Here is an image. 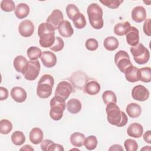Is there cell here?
<instances>
[{"instance_id":"74e56055","label":"cell","mask_w":151,"mask_h":151,"mask_svg":"<svg viewBox=\"0 0 151 151\" xmlns=\"http://www.w3.org/2000/svg\"><path fill=\"white\" fill-rule=\"evenodd\" d=\"M66 14L70 19H73L74 17L80 12L78 8L74 4H68L66 7Z\"/></svg>"},{"instance_id":"f1b7e54d","label":"cell","mask_w":151,"mask_h":151,"mask_svg":"<svg viewBox=\"0 0 151 151\" xmlns=\"http://www.w3.org/2000/svg\"><path fill=\"white\" fill-rule=\"evenodd\" d=\"M139 80L145 82L149 83L151 81V68L149 67H145L139 68Z\"/></svg>"},{"instance_id":"3957f363","label":"cell","mask_w":151,"mask_h":151,"mask_svg":"<svg viewBox=\"0 0 151 151\" xmlns=\"http://www.w3.org/2000/svg\"><path fill=\"white\" fill-rule=\"evenodd\" d=\"M87 12L91 26L96 29L102 28L104 24L102 8L97 4L92 3L88 5Z\"/></svg>"},{"instance_id":"60d3db41","label":"cell","mask_w":151,"mask_h":151,"mask_svg":"<svg viewBox=\"0 0 151 151\" xmlns=\"http://www.w3.org/2000/svg\"><path fill=\"white\" fill-rule=\"evenodd\" d=\"M85 46L86 48L91 51L96 50L99 47V42L94 38L87 39L85 43Z\"/></svg>"},{"instance_id":"52a82bcc","label":"cell","mask_w":151,"mask_h":151,"mask_svg":"<svg viewBox=\"0 0 151 151\" xmlns=\"http://www.w3.org/2000/svg\"><path fill=\"white\" fill-rule=\"evenodd\" d=\"M114 63L123 73H124L127 68L133 66L128 53L124 50H120L115 54Z\"/></svg>"},{"instance_id":"4fadbf2b","label":"cell","mask_w":151,"mask_h":151,"mask_svg":"<svg viewBox=\"0 0 151 151\" xmlns=\"http://www.w3.org/2000/svg\"><path fill=\"white\" fill-rule=\"evenodd\" d=\"M40 58L43 65L47 68L53 67L57 63L55 54L50 51H43Z\"/></svg>"},{"instance_id":"4dcf8cb0","label":"cell","mask_w":151,"mask_h":151,"mask_svg":"<svg viewBox=\"0 0 151 151\" xmlns=\"http://www.w3.org/2000/svg\"><path fill=\"white\" fill-rule=\"evenodd\" d=\"M27 54L30 60H37L39 58H41L42 51L38 47L32 46L27 50Z\"/></svg>"},{"instance_id":"9c48e42d","label":"cell","mask_w":151,"mask_h":151,"mask_svg":"<svg viewBox=\"0 0 151 151\" xmlns=\"http://www.w3.org/2000/svg\"><path fill=\"white\" fill-rule=\"evenodd\" d=\"M73 90L72 84L67 81H62L60 82L55 89V96H58L65 100L67 99L70 94L72 93Z\"/></svg>"},{"instance_id":"7a4b0ae2","label":"cell","mask_w":151,"mask_h":151,"mask_svg":"<svg viewBox=\"0 0 151 151\" xmlns=\"http://www.w3.org/2000/svg\"><path fill=\"white\" fill-rule=\"evenodd\" d=\"M39 42L44 48H50L55 42V29L47 22L41 23L38 28Z\"/></svg>"},{"instance_id":"8d00e7d4","label":"cell","mask_w":151,"mask_h":151,"mask_svg":"<svg viewBox=\"0 0 151 151\" xmlns=\"http://www.w3.org/2000/svg\"><path fill=\"white\" fill-rule=\"evenodd\" d=\"M64 46V42L63 40L60 37H56L54 43L50 48V49L52 51L58 52L60 51H61L63 49Z\"/></svg>"},{"instance_id":"d6a6232c","label":"cell","mask_w":151,"mask_h":151,"mask_svg":"<svg viewBox=\"0 0 151 151\" xmlns=\"http://www.w3.org/2000/svg\"><path fill=\"white\" fill-rule=\"evenodd\" d=\"M102 99L105 104H108L110 103H117V97L116 94L111 90H106L102 94Z\"/></svg>"},{"instance_id":"7dc6e473","label":"cell","mask_w":151,"mask_h":151,"mask_svg":"<svg viewBox=\"0 0 151 151\" xmlns=\"http://www.w3.org/2000/svg\"><path fill=\"white\" fill-rule=\"evenodd\" d=\"M109 150H122L123 151V148L120 145H113L109 149Z\"/></svg>"},{"instance_id":"7c38bea8","label":"cell","mask_w":151,"mask_h":151,"mask_svg":"<svg viewBox=\"0 0 151 151\" xmlns=\"http://www.w3.org/2000/svg\"><path fill=\"white\" fill-rule=\"evenodd\" d=\"M18 32L24 37L31 36L34 32V25L28 19H25L21 22L18 26Z\"/></svg>"},{"instance_id":"cb8c5ba5","label":"cell","mask_w":151,"mask_h":151,"mask_svg":"<svg viewBox=\"0 0 151 151\" xmlns=\"http://www.w3.org/2000/svg\"><path fill=\"white\" fill-rule=\"evenodd\" d=\"M67 110L71 114H77L81 110L82 105L80 101L76 99L68 100L66 104Z\"/></svg>"},{"instance_id":"b9f144b4","label":"cell","mask_w":151,"mask_h":151,"mask_svg":"<svg viewBox=\"0 0 151 151\" xmlns=\"http://www.w3.org/2000/svg\"><path fill=\"white\" fill-rule=\"evenodd\" d=\"M150 28V19L149 18L145 21L143 26V29L144 33L147 36H149V37H150L151 35Z\"/></svg>"},{"instance_id":"e0dca14e","label":"cell","mask_w":151,"mask_h":151,"mask_svg":"<svg viewBox=\"0 0 151 151\" xmlns=\"http://www.w3.org/2000/svg\"><path fill=\"white\" fill-rule=\"evenodd\" d=\"M131 17L132 19L136 22H142L146 18V11L142 6H135L132 11Z\"/></svg>"},{"instance_id":"c3c4849f","label":"cell","mask_w":151,"mask_h":151,"mask_svg":"<svg viewBox=\"0 0 151 151\" xmlns=\"http://www.w3.org/2000/svg\"><path fill=\"white\" fill-rule=\"evenodd\" d=\"M20 150H34V149L29 145H26L22 147H21Z\"/></svg>"},{"instance_id":"44dd1931","label":"cell","mask_w":151,"mask_h":151,"mask_svg":"<svg viewBox=\"0 0 151 151\" xmlns=\"http://www.w3.org/2000/svg\"><path fill=\"white\" fill-rule=\"evenodd\" d=\"M100 84L95 81L91 80L86 83L84 86V91L91 96H94L97 94L100 91Z\"/></svg>"},{"instance_id":"4316f807","label":"cell","mask_w":151,"mask_h":151,"mask_svg":"<svg viewBox=\"0 0 151 151\" xmlns=\"http://www.w3.org/2000/svg\"><path fill=\"white\" fill-rule=\"evenodd\" d=\"M119 43L118 40L113 36L107 37L104 40L103 45L104 48L110 51L115 50L119 47Z\"/></svg>"},{"instance_id":"836d02e7","label":"cell","mask_w":151,"mask_h":151,"mask_svg":"<svg viewBox=\"0 0 151 151\" xmlns=\"http://www.w3.org/2000/svg\"><path fill=\"white\" fill-rule=\"evenodd\" d=\"M97 139L95 136L91 135L85 138L84 145L85 147L88 150H92L96 148L97 145Z\"/></svg>"},{"instance_id":"ba28073f","label":"cell","mask_w":151,"mask_h":151,"mask_svg":"<svg viewBox=\"0 0 151 151\" xmlns=\"http://www.w3.org/2000/svg\"><path fill=\"white\" fill-rule=\"evenodd\" d=\"M41 65L38 60H29L28 66L23 74L24 78L29 81L35 80L40 72Z\"/></svg>"},{"instance_id":"2e32d148","label":"cell","mask_w":151,"mask_h":151,"mask_svg":"<svg viewBox=\"0 0 151 151\" xmlns=\"http://www.w3.org/2000/svg\"><path fill=\"white\" fill-rule=\"evenodd\" d=\"M10 94L12 99L17 103H22L25 101L27 94L26 91L21 87H13L10 92Z\"/></svg>"},{"instance_id":"9a60e30c","label":"cell","mask_w":151,"mask_h":151,"mask_svg":"<svg viewBox=\"0 0 151 151\" xmlns=\"http://www.w3.org/2000/svg\"><path fill=\"white\" fill-rule=\"evenodd\" d=\"M28 63L29 61L25 57L22 55H18L14 58L13 65L17 72L24 74L28 66Z\"/></svg>"},{"instance_id":"d590c367","label":"cell","mask_w":151,"mask_h":151,"mask_svg":"<svg viewBox=\"0 0 151 151\" xmlns=\"http://www.w3.org/2000/svg\"><path fill=\"white\" fill-rule=\"evenodd\" d=\"M0 6L1 9L5 12H11L15 9V3L12 0H2Z\"/></svg>"},{"instance_id":"f6af8a7d","label":"cell","mask_w":151,"mask_h":151,"mask_svg":"<svg viewBox=\"0 0 151 151\" xmlns=\"http://www.w3.org/2000/svg\"><path fill=\"white\" fill-rule=\"evenodd\" d=\"M8 97V90L4 87H0V100H5Z\"/></svg>"},{"instance_id":"6da1fadb","label":"cell","mask_w":151,"mask_h":151,"mask_svg":"<svg viewBox=\"0 0 151 151\" xmlns=\"http://www.w3.org/2000/svg\"><path fill=\"white\" fill-rule=\"evenodd\" d=\"M107 120L109 123L117 127L124 126L128 121V118L124 112L121 111L116 103H110L106 108Z\"/></svg>"},{"instance_id":"ab89813d","label":"cell","mask_w":151,"mask_h":151,"mask_svg":"<svg viewBox=\"0 0 151 151\" xmlns=\"http://www.w3.org/2000/svg\"><path fill=\"white\" fill-rule=\"evenodd\" d=\"M123 2V1L119 0H104L100 1L102 4L111 9L118 8Z\"/></svg>"},{"instance_id":"d4e9b609","label":"cell","mask_w":151,"mask_h":151,"mask_svg":"<svg viewBox=\"0 0 151 151\" xmlns=\"http://www.w3.org/2000/svg\"><path fill=\"white\" fill-rule=\"evenodd\" d=\"M29 13V7L27 4L25 3L19 4L15 9V16L19 19H23L27 17Z\"/></svg>"},{"instance_id":"8992f818","label":"cell","mask_w":151,"mask_h":151,"mask_svg":"<svg viewBox=\"0 0 151 151\" xmlns=\"http://www.w3.org/2000/svg\"><path fill=\"white\" fill-rule=\"evenodd\" d=\"M130 50L133 56L134 60L138 64H146L150 58L149 50L142 43H139L135 46L131 47Z\"/></svg>"},{"instance_id":"7bdbcfd3","label":"cell","mask_w":151,"mask_h":151,"mask_svg":"<svg viewBox=\"0 0 151 151\" xmlns=\"http://www.w3.org/2000/svg\"><path fill=\"white\" fill-rule=\"evenodd\" d=\"M54 142L52 140H51L50 139H45L42 140V142L41 143V149L43 151H48V149L49 146L53 143Z\"/></svg>"},{"instance_id":"681fc988","label":"cell","mask_w":151,"mask_h":151,"mask_svg":"<svg viewBox=\"0 0 151 151\" xmlns=\"http://www.w3.org/2000/svg\"><path fill=\"white\" fill-rule=\"evenodd\" d=\"M71 150H79L78 149H76H76H75V148H74V149H72Z\"/></svg>"},{"instance_id":"d6986e66","label":"cell","mask_w":151,"mask_h":151,"mask_svg":"<svg viewBox=\"0 0 151 151\" xmlns=\"http://www.w3.org/2000/svg\"><path fill=\"white\" fill-rule=\"evenodd\" d=\"M143 132V127L142 124L138 123H133L130 124L127 129V134L134 138L142 137Z\"/></svg>"},{"instance_id":"7402d4cb","label":"cell","mask_w":151,"mask_h":151,"mask_svg":"<svg viewBox=\"0 0 151 151\" xmlns=\"http://www.w3.org/2000/svg\"><path fill=\"white\" fill-rule=\"evenodd\" d=\"M124 74L126 79L130 83H134L139 81V68L133 65L127 68L125 71Z\"/></svg>"},{"instance_id":"f35d334b","label":"cell","mask_w":151,"mask_h":151,"mask_svg":"<svg viewBox=\"0 0 151 151\" xmlns=\"http://www.w3.org/2000/svg\"><path fill=\"white\" fill-rule=\"evenodd\" d=\"M124 146L127 151H136L138 149L137 142L131 139H127L124 142Z\"/></svg>"},{"instance_id":"8fae6325","label":"cell","mask_w":151,"mask_h":151,"mask_svg":"<svg viewBox=\"0 0 151 151\" xmlns=\"http://www.w3.org/2000/svg\"><path fill=\"white\" fill-rule=\"evenodd\" d=\"M63 12L60 9H54L47 18L46 22L51 25L55 30L58 29L59 25L63 21Z\"/></svg>"},{"instance_id":"5bb4252c","label":"cell","mask_w":151,"mask_h":151,"mask_svg":"<svg viewBox=\"0 0 151 151\" xmlns=\"http://www.w3.org/2000/svg\"><path fill=\"white\" fill-rule=\"evenodd\" d=\"M126 41L130 45L135 46L139 43V31L134 27H132L129 28L126 34Z\"/></svg>"},{"instance_id":"5b68a950","label":"cell","mask_w":151,"mask_h":151,"mask_svg":"<svg viewBox=\"0 0 151 151\" xmlns=\"http://www.w3.org/2000/svg\"><path fill=\"white\" fill-rule=\"evenodd\" d=\"M51 109L50 110V116L55 121L60 120L63 116V112L65 109V101L63 98L58 96H54L50 102Z\"/></svg>"},{"instance_id":"484cf974","label":"cell","mask_w":151,"mask_h":151,"mask_svg":"<svg viewBox=\"0 0 151 151\" xmlns=\"http://www.w3.org/2000/svg\"><path fill=\"white\" fill-rule=\"evenodd\" d=\"M85 138L86 137L84 134L80 132H75L71 135L70 141L74 146L80 147L84 145Z\"/></svg>"},{"instance_id":"1f68e13d","label":"cell","mask_w":151,"mask_h":151,"mask_svg":"<svg viewBox=\"0 0 151 151\" xmlns=\"http://www.w3.org/2000/svg\"><path fill=\"white\" fill-rule=\"evenodd\" d=\"M74 27L77 29H82L86 25V20L84 15L79 12L72 19Z\"/></svg>"},{"instance_id":"277c9868","label":"cell","mask_w":151,"mask_h":151,"mask_svg":"<svg viewBox=\"0 0 151 151\" xmlns=\"http://www.w3.org/2000/svg\"><path fill=\"white\" fill-rule=\"evenodd\" d=\"M54 80L50 74L43 75L38 81L37 87V94L41 99L48 98L52 93Z\"/></svg>"},{"instance_id":"ee69618b","label":"cell","mask_w":151,"mask_h":151,"mask_svg":"<svg viewBox=\"0 0 151 151\" xmlns=\"http://www.w3.org/2000/svg\"><path fill=\"white\" fill-rule=\"evenodd\" d=\"M56 151V150H58V151H63L64 150V147H63L62 145H60V144H57V143H52L48 147V151Z\"/></svg>"},{"instance_id":"ffe728a7","label":"cell","mask_w":151,"mask_h":151,"mask_svg":"<svg viewBox=\"0 0 151 151\" xmlns=\"http://www.w3.org/2000/svg\"><path fill=\"white\" fill-rule=\"evenodd\" d=\"M44 134L42 130L38 127L33 128L29 132V139L30 142L34 144L38 145L42 142Z\"/></svg>"},{"instance_id":"603a6c76","label":"cell","mask_w":151,"mask_h":151,"mask_svg":"<svg viewBox=\"0 0 151 151\" xmlns=\"http://www.w3.org/2000/svg\"><path fill=\"white\" fill-rule=\"evenodd\" d=\"M126 113L132 118H137L140 116L142 113V109L140 105L135 103L129 104L126 109Z\"/></svg>"},{"instance_id":"e575fe53","label":"cell","mask_w":151,"mask_h":151,"mask_svg":"<svg viewBox=\"0 0 151 151\" xmlns=\"http://www.w3.org/2000/svg\"><path fill=\"white\" fill-rule=\"evenodd\" d=\"M12 129V123L7 119H2L0 121V133L2 134H8Z\"/></svg>"},{"instance_id":"f546056e","label":"cell","mask_w":151,"mask_h":151,"mask_svg":"<svg viewBox=\"0 0 151 151\" xmlns=\"http://www.w3.org/2000/svg\"><path fill=\"white\" fill-rule=\"evenodd\" d=\"M11 141L16 146H21L25 142V136L21 131H15L11 135Z\"/></svg>"},{"instance_id":"83f0119b","label":"cell","mask_w":151,"mask_h":151,"mask_svg":"<svg viewBox=\"0 0 151 151\" xmlns=\"http://www.w3.org/2000/svg\"><path fill=\"white\" fill-rule=\"evenodd\" d=\"M130 27V24L128 21L119 22L115 25L114 27V32L119 36L125 35L127 30Z\"/></svg>"},{"instance_id":"ac0fdd59","label":"cell","mask_w":151,"mask_h":151,"mask_svg":"<svg viewBox=\"0 0 151 151\" xmlns=\"http://www.w3.org/2000/svg\"><path fill=\"white\" fill-rule=\"evenodd\" d=\"M59 34L63 37L68 38L73 35L74 33L73 28L70 22L67 20H63L58 28Z\"/></svg>"},{"instance_id":"bcb514c9","label":"cell","mask_w":151,"mask_h":151,"mask_svg":"<svg viewBox=\"0 0 151 151\" xmlns=\"http://www.w3.org/2000/svg\"><path fill=\"white\" fill-rule=\"evenodd\" d=\"M143 139L146 142L149 144L151 143V131L150 130H147L144 133Z\"/></svg>"},{"instance_id":"30bf717a","label":"cell","mask_w":151,"mask_h":151,"mask_svg":"<svg viewBox=\"0 0 151 151\" xmlns=\"http://www.w3.org/2000/svg\"><path fill=\"white\" fill-rule=\"evenodd\" d=\"M149 91L145 86L139 84L134 86L132 90V96L134 100L144 101L149 97Z\"/></svg>"}]
</instances>
